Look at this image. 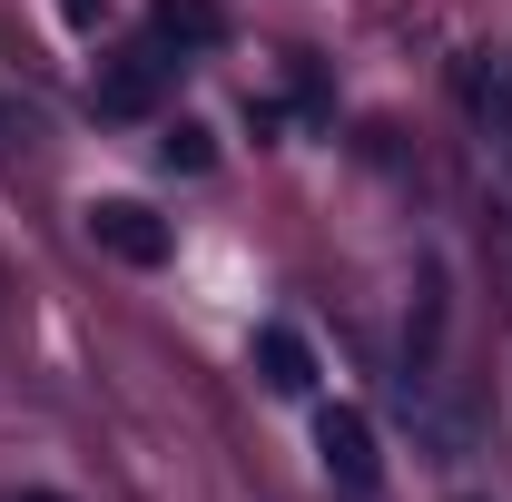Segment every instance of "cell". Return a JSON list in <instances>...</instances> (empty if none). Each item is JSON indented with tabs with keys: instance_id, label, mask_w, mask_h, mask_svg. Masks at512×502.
<instances>
[{
	"instance_id": "1",
	"label": "cell",
	"mask_w": 512,
	"mask_h": 502,
	"mask_svg": "<svg viewBox=\"0 0 512 502\" xmlns=\"http://www.w3.org/2000/svg\"><path fill=\"white\" fill-rule=\"evenodd\" d=\"M79 227H89V247L99 256H119V266H168V217L148 207V197H89L79 207Z\"/></svg>"
},
{
	"instance_id": "2",
	"label": "cell",
	"mask_w": 512,
	"mask_h": 502,
	"mask_svg": "<svg viewBox=\"0 0 512 502\" xmlns=\"http://www.w3.org/2000/svg\"><path fill=\"white\" fill-rule=\"evenodd\" d=\"M316 463H325V483H345V493H375V483H384L375 424H365L355 404H325V414H316Z\"/></svg>"
},
{
	"instance_id": "3",
	"label": "cell",
	"mask_w": 512,
	"mask_h": 502,
	"mask_svg": "<svg viewBox=\"0 0 512 502\" xmlns=\"http://www.w3.org/2000/svg\"><path fill=\"white\" fill-rule=\"evenodd\" d=\"M168 79H178V60H168L158 40H138L128 60L99 69V119H148V109L168 99Z\"/></svg>"
},
{
	"instance_id": "4",
	"label": "cell",
	"mask_w": 512,
	"mask_h": 502,
	"mask_svg": "<svg viewBox=\"0 0 512 502\" xmlns=\"http://www.w3.org/2000/svg\"><path fill=\"white\" fill-rule=\"evenodd\" d=\"M256 375H266V394H316L306 335H296V325H266V335H256Z\"/></svg>"
},
{
	"instance_id": "5",
	"label": "cell",
	"mask_w": 512,
	"mask_h": 502,
	"mask_svg": "<svg viewBox=\"0 0 512 502\" xmlns=\"http://www.w3.org/2000/svg\"><path fill=\"white\" fill-rule=\"evenodd\" d=\"M148 40L188 69V50H207V40H217V0H158V10H148Z\"/></svg>"
},
{
	"instance_id": "6",
	"label": "cell",
	"mask_w": 512,
	"mask_h": 502,
	"mask_svg": "<svg viewBox=\"0 0 512 502\" xmlns=\"http://www.w3.org/2000/svg\"><path fill=\"white\" fill-rule=\"evenodd\" d=\"M158 158H168V168H188V178H197V168H217V138H207L197 119H168V138H158Z\"/></svg>"
},
{
	"instance_id": "7",
	"label": "cell",
	"mask_w": 512,
	"mask_h": 502,
	"mask_svg": "<svg viewBox=\"0 0 512 502\" xmlns=\"http://www.w3.org/2000/svg\"><path fill=\"white\" fill-rule=\"evenodd\" d=\"M473 109H483V128L512 148V69H473Z\"/></svg>"
},
{
	"instance_id": "8",
	"label": "cell",
	"mask_w": 512,
	"mask_h": 502,
	"mask_svg": "<svg viewBox=\"0 0 512 502\" xmlns=\"http://www.w3.org/2000/svg\"><path fill=\"white\" fill-rule=\"evenodd\" d=\"M99 10H109V0H60V20H69V30H99Z\"/></svg>"
},
{
	"instance_id": "9",
	"label": "cell",
	"mask_w": 512,
	"mask_h": 502,
	"mask_svg": "<svg viewBox=\"0 0 512 502\" xmlns=\"http://www.w3.org/2000/svg\"><path fill=\"white\" fill-rule=\"evenodd\" d=\"M20 502H60V493H20Z\"/></svg>"
}]
</instances>
